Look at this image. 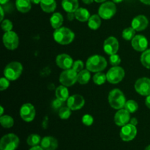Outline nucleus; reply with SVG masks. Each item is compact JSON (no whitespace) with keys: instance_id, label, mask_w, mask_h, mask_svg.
<instances>
[{"instance_id":"32","label":"nucleus","mask_w":150,"mask_h":150,"mask_svg":"<svg viewBox=\"0 0 150 150\" xmlns=\"http://www.w3.org/2000/svg\"><path fill=\"white\" fill-rule=\"evenodd\" d=\"M138 108H139L138 103L135 100H132L127 101L125 105V109L127 110L129 113L136 112Z\"/></svg>"},{"instance_id":"9","label":"nucleus","mask_w":150,"mask_h":150,"mask_svg":"<svg viewBox=\"0 0 150 150\" xmlns=\"http://www.w3.org/2000/svg\"><path fill=\"white\" fill-rule=\"evenodd\" d=\"M3 43L9 50H14L17 48L19 44V39L17 34L13 31L5 32L3 35Z\"/></svg>"},{"instance_id":"52","label":"nucleus","mask_w":150,"mask_h":150,"mask_svg":"<svg viewBox=\"0 0 150 150\" xmlns=\"http://www.w3.org/2000/svg\"><path fill=\"white\" fill-rule=\"evenodd\" d=\"M95 1L98 3H101V2H104L105 0H95Z\"/></svg>"},{"instance_id":"13","label":"nucleus","mask_w":150,"mask_h":150,"mask_svg":"<svg viewBox=\"0 0 150 150\" xmlns=\"http://www.w3.org/2000/svg\"><path fill=\"white\" fill-rule=\"evenodd\" d=\"M104 51L108 55L117 54L119 50V42L114 37H109L107 38L103 43Z\"/></svg>"},{"instance_id":"39","label":"nucleus","mask_w":150,"mask_h":150,"mask_svg":"<svg viewBox=\"0 0 150 150\" xmlns=\"http://www.w3.org/2000/svg\"><path fill=\"white\" fill-rule=\"evenodd\" d=\"M8 79L6 77L1 78L0 79V90L4 91L8 88L9 85H10V82H9Z\"/></svg>"},{"instance_id":"24","label":"nucleus","mask_w":150,"mask_h":150,"mask_svg":"<svg viewBox=\"0 0 150 150\" xmlns=\"http://www.w3.org/2000/svg\"><path fill=\"white\" fill-rule=\"evenodd\" d=\"M50 23L54 29H59L63 23V16L59 13H54L50 18Z\"/></svg>"},{"instance_id":"29","label":"nucleus","mask_w":150,"mask_h":150,"mask_svg":"<svg viewBox=\"0 0 150 150\" xmlns=\"http://www.w3.org/2000/svg\"><path fill=\"white\" fill-rule=\"evenodd\" d=\"M41 137L38 134H31L30 136H29V137L27 138V142L28 145L31 146H38L41 143Z\"/></svg>"},{"instance_id":"21","label":"nucleus","mask_w":150,"mask_h":150,"mask_svg":"<svg viewBox=\"0 0 150 150\" xmlns=\"http://www.w3.org/2000/svg\"><path fill=\"white\" fill-rule=\"evenodd\" d=\"M40 7L45 13H53L57 7L55 0H41Z\"/></svg>"},{"instance_id":"47","label":"nucleus","mask_w":150,"mask_h":150,"mask_svg":"<svg viewBox=\"0 0 150 150\" xmlns=\"http://www.w3.org/2000/svg\"><path fill=\"white\" fill-rule=\"evenodd\" d=\"M139 1H141L142 3H144V4L150 5V0H139Z\"/></svg>"},{"instance_id":"2","label":"nucleus","mask_w":150,"mask_h":150,"mask_svg":"<svg viewBox=\"0 0 150 150\" xmlns=\"http://www.w3.org/2000/svg\"><path fill=\"white\" fill-rule=\"evenodd\" d=\"M86 67L89 71L98 73L105 70L107 67V62L102 56L94 55L88 59L86 63Z\"/></svg>"},{"instance_id":"1","label":"nucleus","mask_w":150,"mask_h":150,"mask_svg":"<svg viewBox=\"0 0 150 150\" xmlns=\"http://www.w3.org/2000/svg\"><path fill=\"white\" fill-rule=\"evenodd\" d=\"M74 38V33L67 27H60L54 32V40L61 45H68L73 42Z\"/></svg>"},{"instance_id":"40","label":"nucleus","mask_w":150,"mask_h":150,"mask_svg":"<svg viewBox=\"0 0 150 150\" xmlns=\"http://www.w3.org/2000/svg\"><path fill=\"white\" fill-rule=\"evenodd\" d=\"M63 102H64V101L57 98V99H56L55 100H54V102H53V104H52L53 107H54V108H56V109H57V108H60V107L62 106Z\"/></svg>"},{"instance_id":"42","label":"nucleus","mask_w":150,"mask_h":150,"mask_svg":"<svg viewBox=\"0 0 150 150\" xmlns=\"http://www.w3.org/2000/svg\"><path fill=\"white\" fill-rule=\"evenodd\" d=\"M130 124L133 125H136L138 124V120L136 118H133L130 120Z\"/></svg>"},{"instance_id":"20","label":"nucleus","mask_w":150,"mask_h":150,"mask_svg":"<svg viewBox=\"0 0 150 150\" xmlns=\"http://www.w3.org/2000/svg\"><path fill=\"white\" fill-rule=\"evenodd\" d=\"M62 6L67 13H75L79 9L78 0H62Z\"/></svg>"},{"instance_id":"14","label":"nucleus","mask_w":150,"mask_h":150,"mask_svg":"<svg viewBox=\"0 0 150 150\" xmlns=\"http://www.w3.org/2000/svg\"><path fill=\"white\" fill-rule=\"evenodd\" d=\"M85 100L80 95H73L67 99V106L73 111L79 110L84 105Z\"/></svg>"},{"instance_id":"48","label":"nucleus","mask_w":150,"mask_h":150,"mask_svg":"<svg viewBox=\"0 0 150 150\" xmlns=\"http://www.w3.org/2000/svg\"><path fill=\"white\" fill-rule=\"evenodd\" d=\"M30 1H31V2L34 3V4H40L41 0H30Z\"/></svg>"},{"instance_id":"35","label":"nucleus","mask_w":150,"mask_h":150,"mask_svg":"<svg viewBox=\"0 0 150 150\" xmlns=\"http://www.w3.org/2000/svg\"><path fill=\"white\" fill-rule=\"evenodd\" d=\"M1 29H2L4 32H10V31H12L13 25V23H12L10 20H8V19H5V20L1 21Z\"/></svg>"},{"instance_id":"36","label":"nucleus","mask_w":150,"mask_h":150,"mask_svg":"<svg viewBox=\"0 0 150 150\" xmlns=\"http://www.w3.org/2000/svg\"><path fill=\"white\" fill-rule=\"evenodd\" d=\"M110 63L111 64H112L113 66H118L119 64L121 62V59H120V56L117 55V54H113L111 55L110 57Z\"/></svg>"},{"instance_id":"17","label":"nucleus","mask_w":150,"mask_h":150,"mask_svg":"<svg viewBox=\"0 0 150 150\" xmlns=\"http://www.w3.org/2000/svg\"><path fill=\"white\" fill-rule=\"evenodd\" d=\"M130 120V113L126 109H120L115 114L114 122L118 126H124L128 124Z\"/></svg>"},{"instance_id":"37","label":"nucleus","mask_w":150,"mask_h":150,"mask_svg":"<svg viewBox=\"0 0 150 150\" xmlns=\"http://www.w3.org/2000/svg\"><path fill=\"white\" fill-rule=\"evenodd\" d=\"M94 119L89 114H85L83 117H82V122L86 126H90L93 124Z\"/></svg>"},{"instance_id":"41","label":"nucleus","mask_w":150,"mask_h":150,"mask_svg":"<svg viewBox=\"0 0 150 150\" xmlns=\"http://www.w3.org/2000/svg\"><path fill=\"white\" fill-rule=\"evenodd\" d=\"M145 103H146V106H147L149 108H150V95H148L147 98H146V100H145Z\"/></svg>"},{"instance_id":"23","label":"nucleus","mask_w":150,"mask_h":150,"mask_svg":"<svg viewBox=\"0 0 150 150\" xmlns=\"http://www.w3.org/2000/svg\"><path fill=\"white\" fill-rule=\"evenodd\" d=\"M74 14L75 18L81 22H85L86 21H89V18H90L89 12L86 9L82 8V7L77 9Z\"/></svg>"},{"instance_id":"43","label":"nucleus","mask_w":150,"mask_h":150,"mask_svg":"<svg viewBox=\"0 0 150 150\" xmlns=\"http://www.w3.org/2000/svg\"><path fill=\"white\" fill-rule=\"evenodd\" d=\"M29 150H44L40 146H32Z\"/></svg>"},{"instance_id":"11","label":"nucleus","mask_w":150,"mask_h":150,"mask_svg":"<svg viewBox=\"0 0 150 150\" xmlns=\"http://www.w3.org/2000/svg\"><path fill=\"white\" fill-rule=\"evenodd\" d=\"M135 89L136 92L143 96L150 95V79L148 78H141L136 81L135 83Z\"/></svg>"},{"instance_id":"22","label":"nucleus","mask_w":150,"mask_h":150,"mask_svg":"<svg viewBox=\"0 0 150 150\" xmlns=\"http://www.w3.org/2000/svg\"><path fill=\"white\" fill-rule=\"evenodd\" d=\"M16 6L19 12L23 13L29 12L32 7L30 0H16Z\"/></svg>"},{"instance_id":"53","label":"nucleus","mask_w":150,"mask_h":150,"mask_svg":"<svg viewBox=\"0 0 150 150\" xmlns=\"http://www.w3.org/2000/svg\"><path fill=\"white\" fill-rule=\"evenodd\" d=\"M145 150H150V145H149V146H148L147 147H146V149H145Z\"/></svg>"},{"instance_id":"33","label":"nucleus","mask_w":150,"mask_h":150,"mask_svg":"<svg viewBox=\"0 0 150 150\" xmlns=\"http://www.w3.org/2000/svg\"><path fill=\"white\" fill-rule=\"evenodd\" d=\"M106 80V75H105L103 73H100V72H98V73H96L93 77L94 83H96L97 85L103 84Z\"/></svg>"},{"instance_id":"49","label":"nucleus","mask_w":150,"mask_h":150,"mask_svg":"<svg viewBox=\"0 0 150 150\" xmlns=\"http://www.w3.org/2000/svg\"><path fill=\"white\" fill-rule=\"evenodd\" d=\"M9 1V0H0V4H1V5H3V4H5L6 3H7Z\"/></svg>"},{"instance_id":"25","label":"nucleus","mask_w":150,"mask_h":150,"mask_svg":"<svg viewBox=\"0 0 150 150\" xmlns=\"http://www.w3.org/2000/svg\"><path fill=\"white\" fill-rule=\"evenodd\" d=\"M56 97L62 101L67 100L69 98V92L65 86H59L56 89Z\"/></svg>"},{"instance_id":"38","label":"nucleus","mask_w":150,"mask_h":150,"mask_svg":"<svg viewBox=\"0 0 150 150\" xmlns=\"http://www.w3.org/2000/svg\"><path fill=\"white\" fill-rule=\"evenodd\" d=\"M72 68H73L75 71L77 72V73L81 72V70H83V62L81 61V60H77V61L74 62Z\"/></svg>"},{"instance_id":"28","label":"nucleus","mask_w":150,"mask_h":150,"mask_svg":"<svg viewBox=\"0 0 150 150\" xmlns=\"http://www.w3.org/2000/svg\"><path fill=\"white\" fill-rule=\"evenodd\" d=\"M0 123L4 128H10L14 125V120L10 116L4 115L0 117Z\"/></svg>"},{"instance_id":"50","label":"nucleus","mask_w":150,"mask_h":150,"mask_svg":"<svg viewBox=\"0 0 150 150\" xmlns=\"http://www.w3.org/2000/svg\"><path fill=\"white\" fill-rule=\"evenodd\" d=\"M112 1L115 3H120V2H122L123 0H112Z\"/></svg>"},{"instance_id":"3","label":"nucleus","mask_w":150,"mask_h":150,"mask_svg":"<svg viewBox=\"0 0 150 150\" xmlns=\"http://www.w3.org/2000/svg\"><path fill=\"white\" fill-rule=\"evenodd\" d=\"M108 102L114 109H122L125 105V97L120 89H114L108 95Z\"/></svg>"},{"instance_id":"45","label":"nucleus","mask_w":150,"mask_h":150,"mask_svg":"<svg viewBox=\"0 0 150 150\" xmlns=\"http://www.w3.org/2000/svg\"><path fill=\"white\" fill-rule=\"evenodd\" d=\"M0 12H1V21H2L3 18H4V10L1 6L0 7Z\"/></svg>"},{"instance_id":"8","label":"nucleus","mask_w":150,"mask_h":150,"mask_svg":"<svg viewBox=\"0 0 150 150\" xmlns=\"http://www.w3.org/2000/svg\"><path fill=\"white\" fill-rule=\"evenodd\" d=\"M124 77L125 70L119 66H114L108 70L106 74L107 81L113 84L120 83L124 79Z\"/></svg>"},{"instance_id":"19","label":"nucleus","mask_w":150,"mask_h":150,"mask_svg":"<svg viewBox=\"0 0 150 150\" xmlns=\"http://www.w3.org/2000/svg\"><path fill=\"white\" fill-rule=\"evenodd\" d=\"M40 146L44 150H56L58 147V142L52 136H45L42 139Z\"/></svg>"},{"instance_id":"34","label":"nucleus","mask_w":150,"mask_h":150,"mask_svg":"<svg viewBox=\"0 0 150 150\" xmlns=\"http://www.w3.org/2000/svg\"><path fill=\"white\" fill-rule=\"evenodd\" d=\"M70 108L67 107H62L59 111V116L62 120H67L71 115V111H70Z\"/></svg>"},{"instance_id":"31","label":"nucleus","mask_w":150,"mask_h":150,"mask_svg":"<svg viewBox=\"0 0 150 150\" xmlns=\"http://www.w3.org/2000/svg\"><path fill=\"white\" fill-rule=\"evenodd\" d=\"M136 30L133 27H128L124 29L122 32V38L126 40H131L136 35Z\"/></svg>"},{"instance_id":"46","label":"nucleus","mask_w":150,"mask_h":150,"mask_svg":"<svg viewBox=\"0 0 150 150\" xmlns=\"http://www.w3.org/2000/svg\"><path fill=\"white\" fill-rule=\"evenodd\" d=\"M82 1H83V2L84 3V4H92V2H93L94 0H82Z\"/></svg>"},{"instance_id":"15","label":"nucleus","mask_w":150,"mask_h":150,"mask_svg":"<svg viewBox=\"0 0 150 150\" xmlns=\"http://www.w3.org/2000/svg\"><path fill=\"white\" fill-rule=\"evenodd\" d=\"M56 63L60 68L63 69V70H67L73 67V61L71 57L69 56L68 54H62L57 56V59H56Z\"/></svg>"},{"instance_id":"26","label":"nucleus","mask_w":150,"mask_h":150,"mask_svg":"<svg viewBox=\"0 0 150 150\" xmlns=\"http://www.w3.org/2000/svg\"><path fill=\"white\" fill-rule=\"evenodd\" d=\"M101 20L100 16L99 15H93L90 16L88 21V26L92 30H96L100 26Z\"/></svg>"},{"instance_id":"51","label":"nucleus","mask_w":150,"mask_h":150,"mask_svg":"<svg viewBox=\"0 0 150 150\" xmlns=\"http://www.w3.org/2000/svg\"><path fill=\"white\" fill-rule=\"evenodd\" d=\"M0 109H1V116H2L3 115V112H4V108H3V107L2 106H1L0 107Z\"/></svg>"},{"instance_id":"5","label":"nucleus","mask_w":150,"mask_h":150,"mask_svg":"<svg viewBox=\"0 0 150 150\" xmlns=\"http://www.w3.org/2000/svg\"><path fill=\"white\" fill-rule=\"evenodd\" d=\"M18 137L13 133H9L3 136L0 142L1 150H16L19 145Z\"/></svg>"},{"instance_id":"10","label":"nucleus","mask_w":150,"mask_h":150,"mask_svg":"<svg viewBox=\"0 0 150 150\" xmlns=\"http://www.w3.org/2000/svg\"><path fill=\"white\" fill-rule=\"evenodd\" d=\"M137 135V129L136 125L127 124L122 126L120 130V138L124 142H130L133 140Z\"/></svg>"},{"instance_id":"7","label":"nucleus","mask_w":150,"mask_h":150,"mask_svg":"<svg viewBox=\"0 0 150 150\" xmlns=\"http://www.w3.org/2000/svg\"><path fill=\"white\" fill-rule=\"evenodd\" d=\"M117 12V7L115 4L111 1H107L100 5L98 10V14L102 18L108 20L111 18Z\"/></svg>"},{"instance_id":"27","label":"nucleus","mask_w":150,"mask_h":150,"mask_svg":"<svg viewBox=\"0 0 150 150\" xmlns=\"http://www.w3.org/2000/svg\"><path fill=\"white\" fill-rule=\"evenodd\" d=\"M91 78V74L89 73V70H83L79 72L78 74V82L81 84H86L89 81Z\"/></svg>"},{"instance_id":"4","label":"nucleus","mask_w":150,"mask_h":150,"mask_svg":"<svg viewBox=\"0 0 150 150\" xmlns=\"http://www.w3.org/2000/svg\"><path fill=\"white\" fill-rule=\"evenodd\" d=\"M23 71V66L18 62H13L7 64L4 70V75L8 80L16 81Z\"/></svg>"},{"instance_id":"16","label":"nucleus","mask_w":150,"mask_h":150,"mask_svg":"<svg viewBox=\"0 0 150 150\" xmlns=\"http://www.w3.org/2000/svg\"><path fill=\"white\" fill-rule=\"evenodd\" d=\"M132 46L137 51H146L148 46V41L143 35H136L132 40Z\"/></svg>"},{"instance_id":"12","label":"nucleus","mask_w":150,"mask_h":150,"mask_svg":"<svg viewBox=\"0 0 150 150\" xmlns=\"http://www.w3.org/2000/svg\"><path fill=\"white\" fill-rule=\"evenodd\" d=\"M35 108L31 103H25L20 109V115L23 120L26 122H30L35 119Z\"/></svg>"},{"instance_id":"30","label":"nucleus","mask_w":150,"mask_h":150,"mask_svg":"<svg viewBox=\"0 0 150 150\" xmlns=\"http://www.w3.org/2000/svg\"><path fill=\"white\" fill-rule=\"evenodd\" d=\"M141 62L145 67L150 69V49L144 51L141 57Z\"/></svg>"},{"instance_id":"44","label":"nucleus","mask_w":150,"mask_h":150,"mask_svg":"<svg viewBox=\"0 0 150 150\" xmlns=\"http://www.w3.org/2000/svg\"><path fill=\"white\" fill-rule=\"evenodd\" d=\"M74 13H68L67 15V18H68L69 20H73V18L75 17V14H73Z\"/></svg>"},{"instance_id":"18","label":"nucleus","mask_w":150,"mask_h":150,"mask_svg":"<svg viewBox=\"0 0 150 150\" xmlns=\"http://www.w3.org/2000/svg\"><path fill=\"white\" fill-rule=\"evenodd\" d=\"M148 23V19L146 18V16H143V15H140V16H136V18L133 19L132 21V27L135 29L136 31L140 32V31H143L147 27Z\"/></svg>"},{"instance_id":"6","label":"nucleus","mask_w":150,"mask_h":150,"mask_svg":"<svg viewBox=\"0 0 150 150\" xmlns=\"http://www.w3.org/2000/svg\"><path fill=\"white\" fill-rule=\"evenodd\" d=\"M78 79L77 72L73 68L64 70L59 76V81L65 86H71L76 83Z\"/></svg>"}]
</instances>
